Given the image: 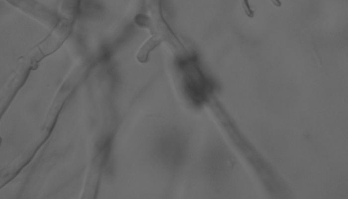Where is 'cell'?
<instances>
[{"label": "cell", "instance_id": "obj_1", "mask_svg": "<svg viewBox=\"0 0 348 199\" xmlns=\"http://www.w3.org/2000/svg\"><path fill=\"white\" fill-rule=\"evenodd\" d=\"M192 140L185 127L174 122L157 127L149 137L146 145L152 165L171 179H175L186 170L192 155Z\"/></svg>", "mask_w": 348, "mask_h": 199}, {"label": "cell", "instance_id": "obj_2", "mask_svg": "<svg viewBox=\"0 0 348 199\" xmlns=\"http://www.w3.org/2000/svg\"><path fill=\"white\" fill-rule=\"evenodd\" d=\"M198 165L207 187L216 194L224 193L232 174L234 161L223 137L214 135L209 139L199 155Z\"/></svg>", "mask_w": 348, "mask_h": 199}]
</instances>
